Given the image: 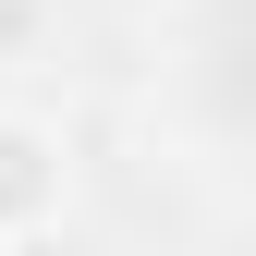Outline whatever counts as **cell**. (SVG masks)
<instances>
[{
	"mask_svg": "<svg viewBox=\"0 0 256 256\" xmlns=\"http://www.w3.org/2000/svg\"><path fill=\"white\" fill-rule=\"evenodd\" d=\"M74 208V134L49 110H0V244H37Z\"/></svg>",
	"mask_w": 256,
	"mask_h": 256,
	"instance_id": "obj_1",
	"label": "cell"
},
{
	"mask_svg": "<svg viewBox=\"0 0 256 256\" xmlns=\"http://www.w3.org/2000/svg\"><path fill=\"white\" fill-rule=\"evenodd\" d=\"M37 37H49V0H0V61H24Z\"/></svg>",
	"mask_w": 256,
	"mask_h": 256,
	"instance_id": "obj_2",
	"label": "cell"
}]
</instances>
